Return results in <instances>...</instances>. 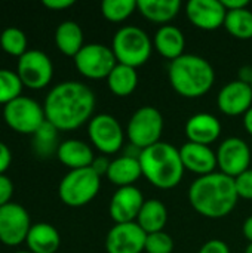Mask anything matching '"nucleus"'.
Instances as JSON below:
<instances>
[{
	"label": "nucleus",
	"mask_w": 252,
	"mask_h": 253,
	"mask_svg": "<svg viewBox=\"0 0 252 253\" xmlns=\"http://www.w3.org/2000/svg\"><path fill=\"white\" fill-rule=\"evenodd\" d=\"M153 44L163 58L174 61L181 55H184L186 37L178 27L166 24L157 28L153 39Z\"/></svg>",
	"instance_id": "nucleus-20"
},
{
	"label": "nucleus",
	"mask_w": 252,
	"mask_h": 253,
	"mask_svg": "<svg viewBox=\"0 0 252 253\" xmlns=\"http://www.w3.org/2000/svg\"><path fill=\"white\" fill-rule=\"evenodd\" d=\"M186 15L201 30H217L224 25L227 9L221 0H190L186 4Z\"/></svg>",
	"instance_id": "nucleus-15"
},
{
	"label": "nucleus",
	"mask_w": 252,
	"mask_h": 253,
	"mask_svg": "<svg viewBox=\"0 0 252 253\" xmlns=\"http://www.w3.org/2000/svg\"><path fill=\"white\" fill-rule=\"evenodd\" d=\"M144 202V196L137 187H122L113 194L110 200V216L116 224L135 222Z\"/></svg>",
	"instance_id": "nucleus-16"
},
{
	"label": "nucleus",
	"mask_w": 252,
	"mask_h": 253,
	"mask_svg": "<svg viewBox=\"0 0 252 253\" xmlns=\"http://www.w3.org/2000/svg\"><path fill=\"white\" fill-rule=\"evenodd\" d=\"M88 135L94 147L104 154L117 153L125 139V133L119 120L105 113L97 114L89 120Z\"/></svg>",
	"instance_id": "nucleus-10"
},
{
	"label": "nucleus",
	"mask_w": 252,
	"mask_h": 253,
	"mask_svg": "<svg viewBox=\"0 0 252 253\" xmlns=\"http://www.w3.org/2000/svg\"><path fill=\"white\" fill-rule=\"evenodd\" d=\"M180 0H138L137 10L149 21L163 24L169 22L180 12Z\"/></svg>",
	"instance_id": "nucleus-24"
},
{
	"label": "nucleus",
	"mask_w": 252,
	"mask_h": 253,
	"mask_svg": "<svg viewBox=\"0 0 252 253\" xmlns=\"http://www.w3.org/2000/svg\"><path fill=\"white\" fill-rule=\"evenodd\" d=\"M221 1H223L224 7L227 9V12L244 9V7H248V4H250L248 0H221Z\"/></svg>",
	"instance_id": "nucleus-40"
},
{
	"label": "nucleus",
	"mask_w": 252,
	"mask_h": 253,
	"mask_svg": "<svg viewBox=\"0 0 252 253\" xmlns=\"http://www.w3.org/2000/svg\"><path fill=\"white\" fill-rule=\"evenodd\" d=\"M147 234L137 222L116 224L105 237L107 253H141Z\"/></svg>",
	"instance_id": "nucleus-14"
},
{
	"label": "nucleus",
	"mask_w": 252,
	"mask_h": 253,
	"mask_svg": "<svg viewBox=\"0 0 252 253\" xmlns=\"http://www.w3.org/2000/svg\"><path fill=\"white\" fill-rule=\"evenodd\" d=\"M186 135L189 142L208 145L215 142L221 135L220 120L209 113H198L186 123Z\"/></svg>",
	"instance_id": "nucleus-19"
},
{
	"label": "nucleus",
	"mask_w": 252,
	"mask_h": 253,
	"mask_svg": "<svg viewBox=\"0 0 252 253\" xmlns=\"http://www.w3.org/2000/svg\"><path fill=\"white\" fill-rule=\"evenodd\" d=\"M166 222H168L166 206L157 199L146 200L137 218V224L144 230V233L153 234V233L163 231Z\"/></svg>",
	"instance_id": "nucleus-25"
},
{
	"label": "nucleus",
	"mask_w": 252,
	"mask_h": 253,
	"mask_svg": "<svg viewBox=\"0 0 252 253\" xmlns=\"http://www.w3.org/2000/svg\"><path fill=\"white\" fill-rule=\"evenodd\" d=\"M141 176H143V170H141L140 159L129 157L125 154L111 160L107 172V178L110 179V182H113L119 188L134 185Z\"/></svg>",
	"instance_id": "nucleus-23"
},
{
	"label": "nucleus",
	"mask_w": 252,
	"mask_h": 253,
	"mask_svg": "<svg viewBox=\"0 0 252 253\" xmlns=\"http://www.w3.org/2000/svg\"><path fill=\"white\" fill-rule=\"evenodd\" d=\"M217 105L226 116L245 114L252 107V86L239 79L227 83L218 92Z\"/></svg>",
	"instance_id": "nucleus-17"
},
{
	"label": "nucleus",
	"mask_w": 252,
	"mask_h": 253,
	"mask_svg": "<svg viewBox=\"0 0 252 253\" xmlns=\"http://www.w3.org/2000/svg\"><path fill=\"white\" fill-rule=\"evenodd\" d=\"M239 80L244 82V83H248L251 84L252 83V67L250 65H245L239 70Z\"/></svg>",
	"instance_id": "nucleus-41"
},
{
	"label": "nucleus",
	"mask_w": 252,
	"mask_h": 253,
	"mask_svg": "<svg viewBox=\"0 0 252 253\" xmlns=\"http://www.w3.org/2000/svg\"><path fill=\"white\" fill-rule=\"evenodd\" d=\"M15 253H31V252H25V251H21V252H15Z\"/></svg>",
	"instance_id": "nucleus-45"
},
{
	"label": "nucleus",
	"mask_w": 252,
	"mask_h": 253,
	"mask_svg": "<svg viewBox=\"0 0 252 253\" xmlns=\"http://www.w3.org/2000/svg\"><path fill=\"white\" fill-rule=\"evenodd\" d=\"M10 162H12L10 150L7 148L4 142L0 141V175H3L4 170H7V168L10 166Z\"/></svg>",
	"instance_id": "nucleus-38"
},
{
	"label": "nucleus",
	"mask_w": 252,
	"mask_h": 253,
	"mask_svg": "<svg viewBox=\"0 0 252 253\" xmlns=\"http://www.w3.org/2000/svg\"><path fill=\"white\" fill-rule=\"evenodd\" d=\"M43 4L49 9L61 10V9H67L70 6H73L74 0H43Z\"/></svg>",
	"instance_id": "nucleus-39"
},
{
	"label": "nucleus",
	"mask_w": 252,
	"mask_h": 253,
	"mask_svg": "<svg viewBox=\"0 0 252 253\" xmlns=\"http://www.w3.org/2000/svg\"><path fill=\"white\" fill-rule=\"evenodd\" d=\"M198 253H230V248L227 246L226 242L223 240H218V239H214V240H209L206 242Z\"/></svg>",
	"instance_id": "nucleus-36"
},
{
	"label": "nucleus",
	"mask_w": 252,
	"mask_h": 253,
	"mask_svg": "<svg viewBox=\"0 0 252 253\" xmlns=\"http://www.w3.org/2000/svg\"><path fill=\"white\" fill-rule=\"evenodd\" d=\"M140 163L144 178L160 190L177 187L186 170L180 150L162 141L143 150Z\"/></svg>",
	"instance_id": "nucleus-4"
},
{
	"label": "nucleus",
	"mask_w": 252,
	"mask_h": 253,
	"mask_svg": "<svg viewBox=\"0 0 252 253\" xmlns=\"http://www.w3.org/2000/svg\"><path fill=\"white\" fill-rule=\"evenodd\" d=\"M245 253H252V243H250L245 249Z\"/></svg>",
	"instance_id": "nucleus-44"
},
{
	"label": "nucleus",
	"mask_w": 252,
	"mask_h": 253,
	"mask_svg": "<svg viewBox=\"0 0 252 253\" xmlns=\"http://www.w3.org/2000/svg\"><path fill=\"white\" fill-rule=\"evenodd\" d=\"M3 119L19 133H34L46 120L43 107L30 96H18L3 107Z\"/></svg>",
	"instance_id": "nucleus-8"
},
{
	"label": "nucleus",
	"mask_w": 252,
	"mask_h": 253,
	"mask_svg": "<svg viewBox=\"0 0 252 253\" xmlns=\"http://www.w3.org/2000/svg\"><path fill=\"white\" fill-rule=\"evenodd\" d=\"M31 228L28 212L18 203H7L0 208V242L16 246L25 242Z\"/></svg>",
	"instance_id": "nucleus-13"
},
{
	"label": "nucleus",
	"mask_w": 252,
	"mask_h": 253,
	"mask_svg": "<svg viewBox=\"0 0 252 253\" xmlns=\"http://www.w3.org/2000/svg\"><path fill=\"white\" fill-rule=\"evenodd\" d=\"M33 148L39 157L48 159L58 151V129L48 120L33 133Z\"/></svg>",
	"instance_id": "nucleus-28"
},
{
	"label": "nucleus",
	"mask_w": 252,
	"mask_h": 253,
	"mask_svg": "<svg viewBox=\"0 0 252 253\" xmlns=\"http://www.w3.org/2000/svg\"><path fill=\"white\" fill-rule=\"evenodd\" d=\"M74 65L82 76L98 80L110 76L117 65V59L111 47L102 43H88L74 56Z\"/></svg>",
	"instance_id": "nucleus-9"
},
{
	"label": "nucleus",
	"mask_w": 252,
	"mask_h": 253,
	"mask_svg": "<svg viewBox=\"0 0 252 253\" xmlns=\"http://www.w3.org/2000/svg\"><path fill=\"white\" fill-rule=\"evenodd\" d=\"M110 163H111V162H110L105 156H100V157H95V159H94L91 168L94 169L95 173H98L100 176H102V175H107L108 168H110Z\"/></svg>",
	"instance_id": "nucleus-37"
},
{
	"label": "nucleus",
	"mask_w": 252,
	"mask_h": 253,
	"mask_svg": "<svg viewBox=\"0 0 252 253\" xmlns=\"http://www.w3.org/2000/svg\"><path fill=\"white\" fill-rule=\"evenodd\" d=\"M92 89L80 82H61L45 98V117L58 130H74L91 120L95 110Z\"/></svg>",
	"instance_id": "nucleus-1"
},
{
	"label": "nucleus",
	"mask_w": 252,
	"mask_h": 253,
	"mask_svg": "<svg viewBox=\"0 0 252 253\" xmlns=\"http://www.w3.org/2000/svg\"><path fill=\"white\" fill-rule=\"evenodd\" d=\"M13 194V184L6 175H0V208L10 203V197Z\"/></svg>",
	"instance_id": "nucleus-35"
},
{
	"label": "nucleus",
	"mask_w": 252,
	"mask_h": 253,
	"mask_svg": "<svg viewBox=\"0 0 252 253\" xmlns=\"http://www.w3.org/2000/svg\"><path fill=\"white\" fill-rule=\"evenodd\" d=\"M25 243L31 253H56L61 245V237L53 225L37 222L31 225Z\"/></svg>",
	"instance_id": "nucleus-22"
},
{
	"label": "nucleus",
	"mask_w": 252,
	"mask_h": 253,
	"mask_svg": "<svg viewBox=\"0 0 252 253\" xmlns=\"http://www.w3.org/2000/svg\"><path fill=\"white\" fill-rule=\"evenodd\" d=\"M224 27L233 37L239 40L252 39V10L244 7L227 12Z\"/></svg>",
	"instance_id": "nucleus-29"
},
{
	"label": "nucleus",
	"mask_w": 252,
	"mask_h": 253,
	"mask_svg": "<svg viewBox=\"0 0 252 253\" xmlns=\"http://www.w3.org/2000/svg\"><path fill=\"white\" fill-rule=\"evenodd\" d=\"M163 132V117L160 111L151 105L140 107L129 119L126 135L131 144L146 150L157 142Z\"/></svg>",
	"instance_id": "nucleus-7"
},
{
	"label": "nucleus",
	"mask_w": 252,
	"mask_h": 253,
	"mask_svg": "<svg viewBox=\"0 0 252 253\" xmlns=\"http://www.w3.org/2000/svg\"><path fill=\"white\" fill-rule=\"evenodd\" d=\"M242 231H244V236H245V239L252 243V215L251 216H248L247 219H245V222H244V227H242Z\"/></svg>",
	"instance_id": "nucleus-42"
},
{
	"label": "nucleus",
	"mask_w": 252,
	"mask_h": 253,
	"mask_svg": "<svg viewBox=\"0 0 252 253\" xmlns=\"http://www.w3.org/2000/svg\"><path fill=\"white\" fill-rule=\"evenodd\" d=\"M168 77L178 95L184 98H201L211 90L215 82V71L203 56L184 53L171 61Z\"/></svg>",
	"instance_id": "nucleus-3"
},
{
	"label": "nucleus",
	"mask_w": 252,
	"mask_h": 253,
	"mask_svg": "<svg viewBox=\"0 0 252 253\" xmlns=\"http://www.w3.org/2000/svg\"><path fill=\"white\" fill-rule=\"evenodd\" d=\"M244 127L250 135H252V107L244 114Z\"/></svg>",
	"instance_id": "nucleus-43"
},
{
	"label": "nucleus",
	"mask_w": 252,
	"mask_h": 253,
	"mask_svg": "<svg viewBox=\"0 0 252 253\" xmlns=\"http://www.w3.org/2000/svg\"><path fill=\"white\" fill-rule=\"evenodd\" d=\"M235 185L241 199L252 200V168L235 178Z\"/></svg>",
	"instance_id": "nucleus-34"
},
{
	"label": "nucleus",
	"mask_w": 252,
	"mask_h": 253,
	"mask_svg": "<svg viewBox=\"0 0 252 253\" xmlns=\"http://www.w3.org/2000/svg\"><path fill=\"white\" fill-rule=\"evenodd\" d=\"M107 84L116 96H129L138 86L137 68L117 62L107 77Z\"/></svg>",
	"instance_id": "nucleus-27"
},
{
	"label": "nucleus",
	"mask_w": 252,
	"mask_h": 253,
	"mask_svg": "<svg viewBox=\"0 0 252 253\" xmlns=\"http://www.w3.org/2000/svg\"><path fill=\"white\" fill-rule=\"evenodd\" d=\"M16 73L24 86L31 89H42L49 84L53 76V65L50 58L39 49H28L18 59Z\"/></svg>",
	"instance_id": "nucleus-11"
},
{
	"label": "nucleus",
	"mask_w": 252,
	"mask_h": 253,
	"mask_svg": "<svg viewBox=\"0 0 252 253\" xmlns=\"http://www.w3.org/2000/svg\"><path fill=\"white\" fill-rule=\"evenodd\" d=\"M151 49L153 42L150 36L137 25H125L119 28L111 42V50L117 62L134 68L149 61Z\"/></svg>",
	"instance_id": "nucleus-5"
},
{
	"label": "nucleus",
	"mask_w": 252,
	"mask_h": 253,
	"mask_svg": "<svg viewBox=\"0 0 252 253\" xmlns=\"http://www.w3.org/2000/svg\"><path fill=\"white\" fill-rule=\"evenodd\" d=\"M22 82L16 71L0 68V104H7L21 96Z\"/></svg>",
	"instance_id": "nucleus-32"
},
{
	"label": "nucleus",
	"mask_w": 252,
	"mask_h": 253,
	"mask_svg": "<svg viewBox=\"0 0 252 253\" xmlns=\"http://www.w3.org/2000/svg\"><path fill=\"white\" fill-rule=\"evenodd\" d=\"M101 187V176L92 168L70 170L59 182L58 194L62 203L71 208H80L91 203Z\"/></svg>",
	"instance_id": "nucleus-6"
},
{
	"label": "nucleus",
	"mask_w": 252,
	"mask_h": 253,
	"mask_svg": "<svg viewBox=\"0 0 252 253\" xmlns=\"http://www.w3.org/2000/svg\"><path fill=\"white\" fill-rule=\"evenodd\" d=\"M55 43L67 56H76L83 44V31L76 21H62L55 30Z\"/></svg>",
	"instance_id": "nucleus-26"
},
{
	"label": "nucleus",
	"mask_w": 252,
	"mask_h": 253,
	"mask_svg": "<svg viewBox=\"0 0 252 253\" xmlns=\"http://www.w3.org/2000/svg\"><path fill=\"white\" fill-rule=\"evenodd\" d=\"M56 157L62 165L70 168V170L91 168L95 159L92 148L80 139H67L61 142L56 151Z\"/></svg>",
	"instance_id": "nucleus-21"
},
{
	"label": "nucleus",
	"mask_w": 252,
	"mask_h": 253,
	"mask_svg": "<svg viewBox=\"0 0 252 253\" xmlns=\"http://www.w3.org/2000/svg\"><path fill=\"white\" fill-rule=\"evenodd\" d=\"M180 156L186 170H190L201 176L215 172L217 153H214L208 145L186 142L180 148Z\"/></svg>",
	"instance_id": "nucleus-18"
},
{
	"label": "nucleus",
	"mask_w": 252,
	"mask_h": 253,
	"mask_svg": "<svg viewBox=\"0 0 252 253\" xmlns=\"http://www.w3.org/2000/svg\"><path fill=\"white\" fill-rule=\"evenodd\" d=\"M135 10V0H104L101 3V12L104 18L111 22H122L128 19Z\"/></svg>",
	"instance_id": "nucleus-30"
},
{
	"label": "nucleus",
	"mask_w": 252,
	"mask_h": 253,
	"mask_svg": "<svg viewBox=\"0 0 252 253\" xmlns=\"http://www.w3.org/2000/svg\"><path fill=\"white\" fill-rule=\"evenodd\" d=\"M0 46L4 52L13 56L24 55L27 49V37L22 30L16 27H7L0 34Z\"/></svg>",
	"instance_id": "nucleus-31"
},
{
	"label": "nucleus",
	"mask_w": 252,
	"mask_h": 253,
	"mask_svg": "<svg viewBox=\"0 0 252 253\" xmlns=\"http://www.w3.org/2000/svg\"><path fill=\"white\" fill-rule=\"evenodd\" d=\"M144 251L147 253H172V251H174V240L165 231L147 234Z\"/></svg>",
	"instance_id": "nucleus-33"
},
{
	"label": "nucleus",
	"mask_w": 252,
	"mask_h": 253,
	"mask_svg": "<svg viewBox=\"0 0 252 253\" xmlns=\"http://www.w3.org/2000/svg\"><path fill=\"white\" fill-rule=\"evenodd\" d=\"M251 165V150L250 145L238 136H230L224 139L217 150V166L220 172L227 176L236 178Z\"/></svg>",
	"instance_id": "nucleus-12"
},
{
	"label": "nucleus",
	"mask_w": 252,
	"mask_h": 253,
	"mask_svg": "<svg viewBox=\"0 0 252 253\" xmlns=\"http://www.w3.org/2000/svg\"><path fill=\"white\" fill-rule=\"evenodd\" d=\"M235 178L223 172L199 176L189 188V202L205 218L220 219L227 216L238 203Z\"/></svg>",
	"instance_id": "nucleus-2"
},
{
	"label": "nucleus",
	"mask_w": 252,
	"mask_h": 253,
	"mask_svg": "<svg viewBox=\"0 0 252 253\" xmlns=\"http://www.w3.org/2000/svg\"><path fill=\"white\" fill-rule=\"evenodd\" d=\"M251 86H252V83H251Z\"/></svg>",
	"instance_id": "nucleus-46"
}]
</instances>
